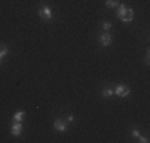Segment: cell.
Returning a JSON list of instances; mask_svg holds the SVG:
<instances>
[{
    "label": "cell",
    "mask_w": 150,
    "mask_h": 143,
    "mask_svg": "<svg viewBox=\"0 0 150 143\" xmlns=\"http://www.w3.org/2000/svg\"><path fill=\"white\" fill-rule=\"evenodd\" d=\"M118 11H117V16L120 18L123 22H131L133 21V18H134V13H133V10L131 8H128L126 5H123V3H120L118 6Z\"/></svg>",
    "instance_id": "1"
},
{
    "label": "cell",
    "mask_w": 150,
    "mask_h": 143,
    "mask_svg": "<svg viewBox=\"0 0 150 143\" xmlns=\"http://www.w3.org/2000/svg\"><path fill=\"white\" fill-rule=\"evenodd\" d=\"M38 16H40L42 19H45V21H51L53 19L51 8H50V6H46V5H43L42 8H38Z\"/></svg>",
    "instance_id": "2"
},
{
    "label": "cell",
    "mask_w": 150,
    "mask_h": 143,
    "mask_svg": "<svg viewBox=\"0 0 150 143\" xmlns=\"http://www.w3.org/2000/svg\"><path fill=\"white\" fill-rule=\"evenodd\" d=\"M113 91H115V94L117 95H120V97H126V95H129V88L128 86H125V84H118V86H115L113 88Z\"/></svg>",
    "instance_id": "3"
},
{
    "label": "cell",
    "mask_w": 150,
    "mask_h": 143,
    "mask_svg": "<svg viewBox=\"0 0 150 143\" xmlns=\"http://www.w3.org/2000/svg\"><path fill=\"white\" fill-rule=\"evenodd\" d=\"M99 43H101L102 46H109L110 43H112V35L107 34V32H105V34H102L101 37H99Z\"/></svg>",
    "instance_id": "4"
},
{
    "label": "cell",
    "mask_w": 150,
    "mask_h": 143,
    "mask_svg": "<svg viewBox=\"0 0 150 143\" xmlns=\"http://www.w3.org/2000/svg\"><path fill=\"white\" fill-rule=\"evenodd\" d=\"M21 132H23V124H21L19 121H16V123L11 126V134L15 135V137H19Z\"/></svg>",
    "instance_id": "5"
},
{
    "label": "cell",
    "mask_w": 150,
    "mask_h": 143,
    "mask_svg": "<svg viewBox=\"0 0 150 143\" xmlns=\"http://www.w3.org/2000/svg\"><path fill=\"white\" fill-rule=\"evenodd\" d=\"M54 129L58 132H66L67 130V126H66V123H64L62 119H56L54 121Z\"/></svg>",
    "instance_id": "6"
},
{
    "label": "cell",
    "mask_w": 150,
    "mask_h": 143,
    "mask_svg": "<svg viewBox=\"0 0 150 143\" xmlns=\"http://www.w3.org/2000/svg\"><path fill=\"white\" fill-rule=\"evenodd\" d=\"M101 94H102V97H112V95L115 94V91H113V88H112V86H107V88L102 89V92H101Z\"/></svg>",
    "instance_id": "7"
},
{
    "label": "cell",
    "mask_w": 150,
    "mask_h": 143,
    "mask_svg": "<svg viewBox=\"0 0 150 143\" xmlns=\"http://www.w3.org/2000/svg\"><path fill=\"white\" fill-rule=\"evenodd\" d=\"M105 5H107V8H117L120 3H118V0H105Z\"/></svg>",
    "instance_id": "8"
},
{
    "label": "cell",
    "mask_w": 150,
    "mask_h": 143,
    "mask_svg": "<svg viewBox=\"0 0 150 143\" xmlns=\"http://www.w3.org/2000/svg\"><path fill=\"white\" fill-rule=\"evenodd\" d=\"M13 119H15V121H19V123H21V121L24 119V111H21V110H19V111H16L15 114H13Z\"/></svg>",
    "instance_id": "9"
},
{
    "label": "cell",
    "mask_w": 150,
    "mask_h": 143,
    "mask_svg": "<svg viewBox=\"0 0 150 143\" xmlns=\"http://www.w3.org/2000/svg\"><path fill=\"white\" fill-rule=\"evenodd\" d=\"M102 29H104V30H107V32H109L110 29H112V24H110L109 21H104V22H102Z\"/></svg>",
    "instance_id": "10"
},
{
    "label": "cell",
    "mask_w": 150,
    "mask_h": 143,
    "mask_svg": "<svg viewBox=\"0 0 150 143\" xmlns=\"http://www.w3.org/2000/svg\"><path fill=\"white\" fill-rule=\"evenodd\" d=\"M6 53H8V48H6V46H0V59H2L3 56H6Z\"/></svg>",
    "instance_id": "11"
},
{
    "label": "cell",
    "mask_w": 150,
    "mask_h": 143,
    "mask_svg": "<svg viewBox=\"0 0 150 143\" xmlns=\"http://www.w3.org/2000/svg\"><path fill=\"white\" fill-rule=\"evenodd\" d=\"M131 135H133L134 138H139V137H141V134H139L137 129H131Z\"/></svg>",
    "instance_id": "12"
},
{
    "label": "cell",
    "mask_w": 150,
    "mask_h": 143,
    "mask_svg": "<svg viewBox=\"0 0 150 143\" xmlns=\"http://www.w3.org/2000/svg\"><path fill=\"white\" fill-rule=\"evenodd\" d=\"M137 140H139V142H142V143H147V142H149V138H145V137H139Z\"/></svg>",
    "instance_id": "13"
},
{
    "label": "cell",
    "mask_w": 150,
    "mask_h": 143,
    "mask_svg": "<svg viewBox=\"0 0 150 143\" xmlns=\"http://www.w3.org/2000/svg\"><path fill=\"white\" fill-rule=\"evenodd\" d=\"M67 119H69L70 123H72V121H74V116H72V114H67Z\"/></svg>",
    "instance_id": "14"
},
{
    "label": "cell",
    "mask_w": 150,
    "mask_h": 143,
    "mask_svg": "<svg viewBox=\"0 0 150 143\" xmlns=\"http://www.w3.org/2000/svg\"><path fill=\"white\" fill-rule=\"evenodd\" d=\"M0 64H2V59H0Z\"/></svg>",
    "instance_id": "15"
}]
</instances>
